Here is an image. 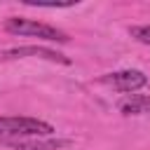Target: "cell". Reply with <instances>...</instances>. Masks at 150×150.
Masks as SVG:
<instances>
[{"instance_id":"cell-1","label":"cell","mask_w":150,"mask_h":150,"mask_svg":"<svg viewBox=\"0 0 150 150\" xmlns=\"http://www.w3.org/2000/svg\"><path fill=\"white\" fill-rule=\"evenodd\" d=\"M5 30L14 33V35H33V38H42V40H54V42H68V35L47 26V23H38L30 19H16L9 16L5 21Z\"/></svg>"},{"instance_id":"cell-2","label":"cell","mask_w":150,"mask_h":150,"mask_svg":"<svg viewBox=\"0 0 150 150\" xmlns=\"http://www.w3.org/2000/svg\"><path fill=\"white\" fill-rule=\"evenodd\" d=\"M0 134L12 136H49L54 127L35 117H0Z\"/></svg>"},{"instance_id":"cell-3","label":"cell","mask_w":150,"mask_h":150,"mask_svg":"<svg viewBox=\"0 0 150 150\" xmlns=\"http://www.w3.org/2000/svg\"><path fill=\"white\" fill-rule=\"evenodd\" d=\"M101 84L112 87L117 91H136L148 84V77L141 70H120V73H108L101 77Z\"/></svg>"},{"instance_id":"cell-4","label":"cell","mask_w":150,"mask_h":150,"mask_svg":"<svg viewBox=\"0 0 150 150\" xmlns=\"http://www.w3.org/2000/svg\"><path fill=\"white\" fill-rule=\"evenodd\" d=\"M21 56H40V59H47V61H54V63H63L68 66L70 59L59 54V52H52V49H45V47H14V49H7L0 54V59H21Z\"/></svg>"},{"instance_id":"cell-5","label":"cell","mask_w":150,"mask_h":150,"mask_svg":"<svg viewBox=\"0 0 150 150\" xmlns=\"http://www.w3.org/2000/svg\"><path fill=\"white\" fill-rule=\"evenodd\" d=\"M2 145L16 148V150H56L61 145H68V141H42V138H26V136H14V138H0Z\"/></svg>"},{"instance_id":"cell-6","label":"cell","mask_w":150,"mask_h":150,"mask_svg":"<svg viewBox=\"0 0 150 150\" xmlns=\"http://www.w3.org/2000/svg\"><path fill=\"white\" fill-rule=\"evenodd\" d=\"M117 108L124 112V115H138V112H150V98L148 96H127L117 103Z\"/></svg>"},{"instance_id":"cell-7","label":"cell","mask_w":150,"mask_h":150,"mask_svg":"<svg viewBox=\"0 0 150 150\" xmlns=\"http://www.w3.org/2000/svg\"><path fill=\"white\" fill-rule=\"evenodd\" d=\"M26 5H30V7H73L75 2L73 0H63V2H54V0H23Z\"/></svg>"},{"instance_id":"cell-8","label":"cell","mask_w":150,"mask_h":150,"mask_svg":"<svg viewBox=\"0 0 150 150\" xmlns=\"http://www.w3.org/2000/svg\"><path fill=\"white\" fill-rule=\"evenodd\" d=\"M129 33H131V38H136L138 42L150 45V26H134Z\"/></svg>"}]
</instances>
